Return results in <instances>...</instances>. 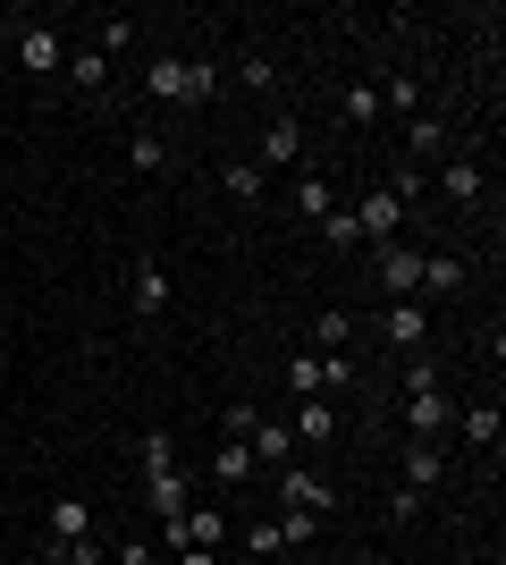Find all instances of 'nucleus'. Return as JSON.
Listing matches in <instances>:
<instances>
[{"label": "nucleus", "instance_id": "obj_31", "mask_svg": "<svg viewBox=\"0 0 506 565\" xmlns=\"http://www.w3.org/2000/svg\"><path fill=\"white\" fill-rule=\"evenodd\" d=\"M237 85H245V94H270V85H279V68H270L262 51H245V60H237Z\"/></svg>", "mask_w": 506, "mask_h": 565}, {"label": "nucleus", "instance_id": "obj_35", "mask_svg": "<svg viewBox=\"0 0 506 565\" xmlns=\"http://www.w3.org/2000/svg\"><path fill=\"white\" fill-rule=\"evenodd\" d=\"M219 94V68L212 60H186V102H212Z\"/></svg>", "mask_w": 506, "mask_h": 565}, {"label": "nucleus", "instance_id": "obj_15", "mask_svg": "<svg viewBox=\"0 0 506 565\" xmlns=\"http://www.w3.org/2000/svg\"><path fill=\"white\" fill-rule=\"evenodd\" d=\"M406 152H413V161H448V127H439L431 110H413L406 118Z\"/></svg>", "mask_w": 506, "mask_h": 565}, {"label": "nucleus", "instance_id": "obj_28", "mask_svg": "<svg viewBox=\"0 0 506 565\" xmlns=\"http://www.w3.org/2000/svg\"><path fill=\"white\" fill-rule=\"evenodd\" d=\"M321 245H330V254H355V245H363L355 212H330V220H321Z\"/></svg>", "mask_w": 506, "mask_h": 565}, {"label": "nucleus", "instance_id": "obj_27", "mask_svg": "<svg viewBox=\"0 0 506 565\" xmlns=\"http://www.w3.org/2000/svg\"><path fill=\"white\" fill-rule=\"evenodd\" d=\"M380 110L413 118V110H422V85H413V76H388V85H380Z\"/></svg>", "mask_w": 506, "mask_h": 565}, {"label": "nucleus", "instance_id": "obj_37", "mask_svg": "<svg viewBox=\"0 0 506 565\" xmlns=\"http://www.w3.org/2000/svg\"><path fill=\"white\" fill-rule=\"evenodd\" d=\"M262 423V414H254V405H228V414H219V439H245V430Z\"/></svg>", "mask_w": 506, "mask_h": 565}, {"label": "nucleus", "instance_id": "obj_16", "mask_svg": "<svg viewBox=\"0 0 506 565\" xmlns=\"http://www.w3.org/2000/svg\"><path fill=\"white\" fill-rule=\"evenodd\" d=\"M219 186H228V203H262L270 169L262 161H219Z\"/></svg>", "mask_w": 506, "mask_h": 565}, {"label": "nucleus", "instance_id": "obj_17", "mask_svg": "<svg viewBox=\"0 0 506 565\" xmlns=\"http://www.w3.org/2000/svg\"><path fill=\"white\" fill-rule=\"evenodd\" d=\"M43 541H94V515H85V498H51V532Z\"/></svg>", "mask_w": 506, "mask_h": 565}, {"label": "nucleus", "instance_id": "obj_6", "mask_svg": "<svg viewBox=\"0 0 506 565\" xmlns=\"http://www.w3.org/2000/svg\"><path fill=\"white\" fill-rule=\"evenodd\" d=\"M288 161H304V127H295V110H279L262 127V169H288Z\"/></svg>", "mask_w": 506, "mask_h": 565}, {"label": "nucleus", "instance_id": "obj_5", "mask_svg": "<svg viewBox=\"0 0 506 565\" xmlns=\"http://www.w3.org/2000/svg\"><path fill=\"white\" fill-rule=\"evenodd\" d=\"M448 423H456V405H448V388H413V397H406V430H413V439H439Z\"/></svg>", "mask_w": 506, "mask_h": 565}, {"label": "nucleus", "instance_id": "obj_2", "mask_svg": "<svg viewBox=\"0 0 506 565\" xmlns=\"http://www.w3.org/2000/svg\"><path fill=\"white\" fill-rule=\"evenodd\" d=\"M279 498H288L295 515H330V507H337V490L321 481L313 465H279Z\"/></svg>", "mask_w": 506, "mask_h": 565}, {"label": "nucleus", "instance_id": "obj_36", "mask_svg": "<svg viewBox=\"0 0 506 565\" xmlns=\"http://www.w3.org/2000/svg\"><path fill=\"white\" fill-rule=\"evenodd\" d=\"M127 43H136V25H127V18H101V43H94L101 60H110V51H127Z\"/></svg>", "mask_w": 506, "mask_h": 565}, {"label": "nucleus", "instance_id": "obj_29", "mask_svg": "<svg viewBox=\"0 0 506 565\" xmlns=\"http://www.w3.org/2000/svg\"><path fill=\"white\" fill-rule=\"evenodd\" d=\"M270 532H279V548H313V532H321V515H295V507H288V515L270 523Z\"/></svg>", "mask_w": 506, "mask_h": 565}, {"label": "nucleus", "instance_id": "obj_33", "mask_svg": "<svg viewBox=\"0 0 506 565\" xmlns=\"http://www.w3.org/2000/svg\"><path fill=\"white\" fill-rule=\"evenodd\" d=\"M127 161H136V169H144V178H152V169H169V143H161V136H152V127H144V136L127 143Z\"/></svg>", "mask_w": 506, "mask_h": 565}, {"label": "nucleus", "instance_id": "obj_11", "mask_svg": "<svg viewBox=\"0 0 506 565\" xmlns=\"http://www.w3.org/2000/svg\"><path fill=\"white\" fill-rule=\"evenodd\" d=\"M254 472H262V465H254L245 439H219V448H212V481H219V490H237V481H254Z\"/></svg>", "mask_w": 506, "mask_h": 565}, {"label": "nucleus", "instance_id": "obj_40", "mask_svg": "<svg viewBox=\"0 0 506 565\" xmlns=\"http://www.w3.org/2000/svg\"><path fill=\"white\" fill-rule=\"evenodd\" d=\"M177 565H219V548H177Z\"/></svg>", "mask_w": 506, "mask_h": 565}, {"label": "nucleus", "instance_id": "obj_21", "mask_svg": "<svg viewBox=\"0 0 506 565\" xmlns=\"http://www.w3.org/2000/svg\"><path fill=\"white\" fill-rule=\"evenodd\" d=\"M422 287H431V296H456V287H464V262L456 254H422Z\"/></svg>", "mask_w": 506, "mask_h": 565}, {"label": "nucleus", "instance_id": "obj_7", "mask_svg": "<svg viewBox=\"0 0 506 565\" xmlns=\"http://www.w3.org/2000/svg\"><path fill=\"white\" fill-rule=\"evenodd\" d=\"M127 305L144 312V321H161V312H169V270H161V262H136V279H127Z\"/></svg>", "mask_w": 506, "mask_h": 565}, {"label": "nucleus", "instance_id": "obj_38", "mask_svg": "<svg viewBox=\"0 0 506 565\" xmlns=\"http://www.w3.org/2000/svg\"><path fill=\"white\" fill-rule=\"evenodd\" d=\"M413 388H439V363H431V354H413V363H406V397H413Z\"/></svg>", "mask_w": 506, "mask_h": 565}, {"label": "nucleus", "instance_id": "obj_23", "mask_svg": "<svg viewBox=\"0 0 506 565\" xmlns=\"http://www.w3.org/2000/svg\"><path fill=\"white\" fill-rule=\"evenodd\" d=\"M295 212H304V220H313V228H321V220L337 212V194H330V178H304V186H295Z\"/></svg>", "mask_w": 506, "mask_h": 565}, {"label": "nucleus", "instance_id": "obj_4", "mask_svg": "<svg viewBox=\"0 0 506 565\" xmlns=\"http://www.w3.org/2000/svg\"><path fill=\"white\" fill-rule=\"evenodd\" d=\"M18 68H25V76L68 68V51H60V34H51V25H18Z\"/></svg>", "mask_w": 506, "mask_h": 565}, {"label": "nucleus", "instance_id": "obj_14", "mask_svg": "<svg viewBox=\"0 0 506 565\" xmlns=\"http://www.w3.org/2000/svg\"><path fill=\"white\" fill-rule=\"evenodd\" d=\"M144 490H152V515H161V523H169V515H186V498H194L177 465H169V472H144Z\"/></svg>", "mask_w": 506, "mask_h": 565}, {"label": "nucleus", "instance_id": "obj_8", "mask_svg": "<svg viewBox=\"0 0 506 565\" xmlns=\"http://www.w3.org/2000/svg\"><path fill=\"white\" fill-rule=\"evenodd\" d=\"M380 338L397 354H422V338H431V321H422V305H388L380 312Z\"/></svg>", "mask_w": 506, "mask_h": 565}, {"label": "nucleus", "instance_id": "obj_32", "mask_svg": "<svg viewBox=\"0 0 506 565\" xmlns=\"http://www.w3.org/2000/svg\"><path fill=\"white\" fill-rule=\"evenodd\" d=\"M43 565H101L94 541H43Z\"/></svg>", "mask_w": 506, "mask_h": 565}, {"label": "nucleus", "instance_id": "obj_9", "mask_svg": "<svg viewBox=\"0 0 506 565\" xmlns=\"http://www.w3.org/2000/svg\"><path fill=\"white\" fill-rule=\"evenodd\" d=\"M295 439H313V448H330L337 439V397H295Z\"/></svg>", "mask_w": 506, "mask_h": 565}, {"label": "nucleus", "instance_id": "obj_26", "mask_svg": "<svg viewBox=\"0 0 506 565\" xmlns=\"http://www.w3.org/2000/svg\"><path fill=\"white\" fill-rule=\"evenodd\" d=\"M288 397H321V354H288Z\"/></svg>", "mask_w": 506, "mask_h": 565}, {"label": "nucleus", "instance_id": "obj_10", "mask_svg": "<svg viewBox=\"0 0 506 565\" xmlns=\"http://www.w3.org/2000/svg\"><path fill=\"white\" fill-rule=\"evenodd\" d=\"M439 194H448L456 212H473V203H482V161H456V152H448V169H439Z\"/></svg>", "mask_w": 506, "mask_h": 565}, {"label": "nucleus", "instance_id": "obj_30", "mask_svg": "<svg viewBox=\"0 0 506 565\" xmlns=\"http://www.w3.org/2000/svg\"><path fill=\"white\" fill-rule=\"evenodd\" d=\"M355 388V354H321V397H346Z\"/></svg>", "mask_w": 506, "mask_h": 565}, {"label": "nucleus", "instance_id": "obj_19", "mask_svg": "<svg viewBox=\"0 0 506 565\" xmlns=\"http://www.w3.org/2000/svg\"><path fill=\"white\" fill-rule=\"evenodd\" d=\"M144 94L152 102H186V60H169V51H161V60L144 68Z\"/></svg>", "mask_w": 506, "mask_h": 565}, {"label": "nucleus", "instance_id": "obj_20", "mask_svg": "<svg viewBox=\"0 0 506 565\" xmlns=\"http://www.w3.org/2000/svg\"><path fill=\"white\" fill-rule=\"evenodd\" d=\"M448 430H464L473 448H489V456H498V405H473V414H456Z\"/></svg>", "mask_w": 506, "mask_h": 565}, {"label": "nucleus", "instance_id": "obj_39", "mask_svg": "<svg viewBox=\"0 0 506 565\" xmlns=\"http://www.w3.org/2000/svg\"><path fill=\"white\" fill-rule=\"evenodd\" d=\"M101 565H152V548L144 541H119V557H101Z\"/></svg>", "mask_w": 506, "mask_h": 565}, {"label": "nucleus", "instance_id": "obj_12", "mask_svg": "<svg viewBox=\"0 0 506 565\" xmlns=\"http://www.w3.org/2000/svg\"><path fill=\"white\" fill-rule=\"evenodd\" d=\"M448 481V456H439V439H413L406 448V490H439Z\"/></svg>", "mask_w": 506, "mask_h": 565}, {"label": "nucleus", "instance_id": "obj_24", "mask_svg": "<svg viewBox=\"0 0 506 565\" xmlns=\"http://www.w3.org/2000/svg\"><path fill=\"white\" fill-rule=\"evenodd\" d=\"M186 541H194V548H219V541H228L219 507H186Z\"/></svg>", "mask_w": 506, "mask_h": 565}, {"label": "nucleus", "instance_id": "obj_18", "mask_svg": "<svg viewBox=\"0 0 506 565\" xmlns=\"http://www.w3.org/2000/svg\"><path fill=\"white\" fill-rule=\"evenodd\" d=\"M245 448H254V465H288L295 430H288V423H254V430H245Z\"/></svg>", "mask_w": 506, "mask_h": 565}, {"label": "nucleus", "instance_id": "obj_22", "mask_svg": "<svg viewBox=\"0 0 506 565\" xmlns=\"http://www.w3.org/2000/svg\"><path fill=\"white\" fill-rule=\"evenodd\" d=\"M337 110H346V127H372V118H380V85H346Z\"/></svg>", "mask_w": 506, "mask_h": 565}, {"label": "nucleus", "instance_id": "obj_3", "mask_svg": "<svg viewBox=\"0 0 506 565\" xmlns=\"http://www.w3.org/2000/svg\"><path fill=\"white\" fill-rule=\"evenodd\" d=\"M355 228H363V245H397V228H406V203H397V194H363L355 203Z\"/></svg>", "mask_w": 506, "mask_h": 565}, {"label": "nucleus", "instance_id": "obj_25", "mask_svg": "<svg viewBox=\"0 0 506 565\" xmlns=\"http://www.w3.org/2000/svg\"><path fill=\"white\" fill-rule=\"evenodd\" d=\"M68 76H76V94H101V85H110V60H101V51H76Z\"/></svg>", "mask_w": 506, "mask_h": 565}, {"label": "nucleus", "instance_id": "obj_1", "mask_svg": "<svg viewBox=\"0 0 506 565\" xmlns=\"http://www.w3.org/2000/svg\"><path fill=\"white\" fill-rule=\"evenodd\" d=\"M372 279H380L388 296L406 305L413 287H422V254H413V245H372Z\"/></svg>", "mask_w": 506, "mask_h": 565}, {"label": "nucleus", "instance_id": "obj_34", "mask_svg": "<svg viewBox=\"0 0 506 565\" xmlns=\"http://www.w3.org/2000/svg\"><path fill=\"white\" fill-rule=\"evenodd\" d=\"M136 465H144V472H169V465H177V448H169V430H144V448H136Z\"/></svg>", "mask_w": 506, "mask_h": 565}, {"label": "nucleus", "instance_id": "obj_13", "mask_svg": "<svg viewBox=\"0 0 506 565\" xmlns=\"http://www.w3.org/2000/svg\"><path fill=\"white\" fill-rule=\"evenodd\" d=\"M346 338H355V312H346V305H321L313 312V354H346Z\"/></svg>", "mask_w": 506, "mask_h": 565}]
</instances>
